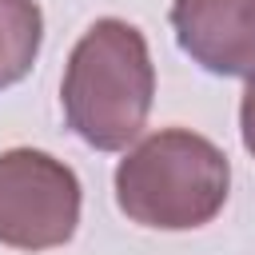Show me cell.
Here are the masks:
<instances>
[{
    "label": "cell",
    "instance_id": "obj_1",
    "mask_svg": "<svg viewBox=\"0 0 255 255\" xmlns=\"http://www.w3.org/2000/svg\"><path fill=\"white\" fill-rule=\"evenodd\" d=\"M155 68L147 40L120 16L96 20L72 48L60 104L68 128L96 151H124L147 124Z\"/></svg>",
    "mask_w": 255,
    "mask_h": 255
},
{
    "label": "cell",
    "instance_id": "obj_2",
    "mask_svg": "<svg viewBox=\"0 0 255 255\" xmlns=\"http://www.w3.org/2000/svg\"><path fill=\"white\" fill-rule=\"evenodd\" d=\"M231 191L227 155L199 131L159 128L143 135L116 167L120 211L155 231H191L211 223Z\"/></svg>",
    "mask_w": 255,
    "mask_h": 255
},
{
    "label": "cell",
    "instance_id": "obj_3",
    "mask_svg": "<svg viewBox=\"0 0 255 255\" xmlns=\"http://www.w3.org/2000/svg\"><path fill=\"white\" fill-rule=\"evenodd\" d=\"M76 171L36 147L0 151V243L16 251H52L76 235L80 223Z\"/></svg>",
    "mask_w": 255,
    "mask_h": 255
},
{
    "label": "cell",
    "instance_id": "obj_4",
    "mask_svg": "<svg viewBox=\"0 0 255 255\" xmlns=\"http://www.w3.org/2000/svg\"><path fill=\"white\" fill-rule=\"evenodd\" d=\"M171 28L203 72L255 80V0H175Z\"/></svg>",
    "mask_w": 255,
    "mask_h": 255
},
{
    "label": "cell",
    "instance_id": "obj_5",
    "mask_svg": "<svg viewBox=\"0 0 255 255\" xmlns=\"http://www.w3.org/2000/svg\"><path fill=\"white\" fill-rule=\"evenodd\" d=\"M44 40V16L36 0H0V92L20 84Z\"/></svg>",
    "mask_w": 255,
    "mask_h": 255
},
{
    "label": "cell",
    "instance_id": "obj_6",
    "mask_svg": "<svg viewBox=\"0 0 255 255\" xmlns=\"http://www.w3.org/2000/svg\"><path fill=\"white\" fill-rule=\"evenodd\" d=\"M239 131H243V147L255 155V80H247V92L239 104Z\"/></svg>",
    "mask_w": 255,
    "mask_h": 255
}]
</instances>
